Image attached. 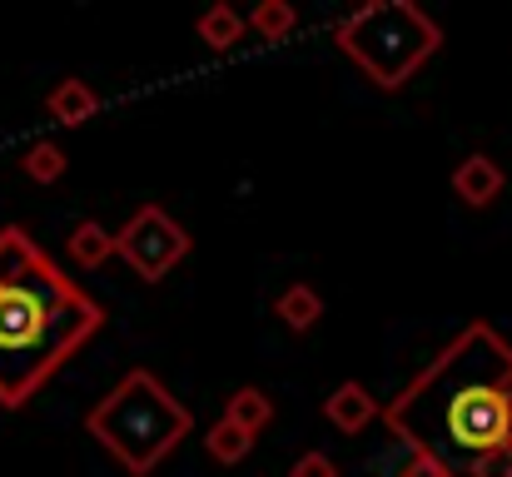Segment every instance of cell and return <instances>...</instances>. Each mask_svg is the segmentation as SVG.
<instances>
[{
  "mask_svg": "<svg viewBox=\"0 0 512 477\" xmlns=\"http://www.w3.org/2000/svg\"><path fill=\"white\" fill-rule=\"evenodd\" d=\"M383 423L443 477H512V343L483 318L468 323Z\"/></svg>",
  "mask_w": 512,
  "mask_h": 477,
  "instance_id": "cell-1",
  "label": "cell"
},
{
  "mask_svg": "<svg viewBox=\"0 0 512 477\" xmlns=\"http://www.w3.org/2000/svg\"><path fill=\"white\" fill-rule=\"evenodd\" d=\"M398 477H443V468H438V463H428V458H418V453H413V463H408V468H403V473Z\"/></svg>",
  "mask_w": 512,
  "mask_h": 477,
  "instance_id": "cell-17",
  "label": "cell"
},
{
  "mask_svg": "<svg viewBox=\"0 0 512 477\" xmlns=\"http://www.w3.org/2000/svg\"><path fill=\"white\" fill-rule=\"evenodd\" d=\"M224 423H234V428H244V433H264V428L274 423L269 393H264V388H234V393L224 398Z\"/></svg>",
  "mask_w": 512,
  "mask_h": 477,
  "instance_id": "cell-10",
  "label": "cell"
},
{
  "mask_svg": "<svg viewBox=\"0 0 512 477\" xmlns=\"http://www.w3.org/2000/svg\"><path fill=\"white\" fill-rule=\"evenodd\" d=\"M115 254L135 269V279L160 284L174 264H184L189 234H184V224L170 219L160 204H140V209L125 219V229L115 234Z\"/></svg>",
  "mask_w": 512,
  "mask_h": 477,
  "instance_id": "cell-5",
  "label": "cell"
},
{
  "mask_svg": "<svg viewBox=\"0 0 512 477\" xmlns=\"http://www.w3.org/2000/svg\"><path fill=\"white\" fill-rule=\"evenodd\" d=\"M45 110H50L55 125H70V130H75V125H85V120L100 115V95H95L85 80L70 75V80H60V85L45 95Z\"/></svg>",
  "mask_w": 512,
  "mask_h": 477,
  "instance_id": "cell-8",
  "label": "cell"
},
{
  "mask_svg": "<svg viewBox=\"0 0 512 477\" xmlns=\"http://www.w3.org/2000/svg\"><path fill=\"white\" fill-rule=\"evenodd\" d=\"M294 25H299V15H294V5H289V0H264V5L249 15V30H254V35H264V40H289V35H294Z\"/></svg>",
  "mask_w": 512,
  "mask_h": 477,
  "instance_id": "cell-14",
  "label": "cell"
},
{
  "mask_svg": "<svg viewBox=\"0 0 512 477\" xmlns=\"http://www.w3.org/2000/svg\"><path fill=\"white\" fill-rule=\"evenodd\" d=\"M289 477H339V463H334V458H324V453H304V458L294 463V473Z\"/></svg>",
  "mask_w": 512,
  "mask_h": 477,
  "instance_id": "cell-16",
  "label": "cell"
},
{
  "mask_svg": "<svg viewBox=\"0 0 512 477\" xmlns=\"http://www.w3.org/2000/svg\"><path fill=\"white\" fill-rule=\"evenodd\" d=\"M20 164H25V174H30L35 184H55V179L65 174V164H70V159H65V150H60L55 140H40V145H30V150H25Z\"/></svg>",
  "mask_w": 512,
  "mask_h": 477,
  "instance_id": "cell-15",
  "label": "cell"
},
{
  "mask_svg": "<svg viewBox=\"0 0 512 477\" xmlns=\"http://www.w3.org/2000/svg\"><path fill=\"white\" fill-rule=\"evenodd\" d=\"M324 418L339 428V433H363L373 418H383L378 398L363 388V383H339L329 398H324Z\"/></svg>",
  "mask_w": 512,
  "mask_h": 477,
  "instance_id": "cell-7",
  "label": "cell"
},
{
  "mask_svg": "<svg viewBox=\"0 0 512 477\" xmlns=\"http://www.w3.org/2000/svg\"><path fill=\"white\" fill-rule=\"evenodd\" d=\"M105 309L20 229H0V408H25L95 333Z\"/></svg>",
  "mask_w": 512,
  "mask_h": 477,
  "instance_id": "cell-2",
  "label": "cell"
},
{
  "mask_svg": "<svg viewBox=\"0 0 512 477\" xmlns=\"http://www.w3.org/2000/svg\"><path fill=\"white\" fill-rule=\"evenodd\" d=\"M189 428H194L189 408L174 398L150 368L125 373L85 418V433L130 477L155 473L174 448L189 438Z\"/></svg>",
  "mask_w": 512,
  "mask_h": 477,
  "instance_id": "cell-3",
  "label": "cell"
},
{
  "mask_svg": "<svg viewBox=\"0 0 512 477\" xmlns=\"http://www.w3.org/2000/svg\"><path fill=\"white\" fill-rule=\"evenodd\" d=\"M334 45L378 90H403L443 45V30L413 0H368L334 25Z\"/></svg>",
  "mask_w": 512,
  "mask_h": 477,
  "instance_id": "cell-4",
  "label": "cell"
},
{
  "mask_svg": "<svg viewBox=\"0 0 512 477\" xmlns=\"http://www.w3.org/2000/svg\"><path fill=\"white\" fill-rule=\"evenodd\" d=\"M65 254H70L75 269H100V264L115 254V234H110L105 224L85 219V224H75V234L65 239Z\"/></svg>",
  "mask_w": 512,
  "mask_h": 477,
  "instance_id": "cell-9",
  "label": "cell"
},
{
  "mask_svg": "<svg viewBox=\"0 0 512 477\" xmlns=\"http://www.w3.org/2000/svg\"><path fill=\"white\" fill-rule=\"evenodd\" d=\"M503 184H508L503 164L488 159V155H468L458 169H453V194H458L468 209H488V204L503 194Z\"/></svg>",
  "mask_w": 512,
  "mask_h": 477,
  "instance_id": "cell-6",
  "label": "cell"
},
{
  "mask_svg": "<svg viewBox=\"0 0 512 477\" xmlns=\"http://www.w3.org/2000/svg\"><path fill=\"white\" fill-rule=\"evenodd\" d=\"M274 314L284 318V328H294V333H309V328L324 318V299H319V289H314V284H289V289L279 294Z\"/></svg>",
  "mask_w": 512,
  "mask_h": 477,
  "instance_id": "cell-11",
  "label": "cell"
},
{
  "mask_svg": "<svg viewBox=\"0 0 512 477\" xmlns=\"http://www.w3.org/2000/svg\"><path fill=\"white\" fill-rule=\"evenodd\" d=\"M204 453H209L214 463H224V468H229V463H244V458L254 453V433H244V428H234V423L219 418V423L204 433Z\"/></svg>",
  "mask_w": 512,
  "mask_h": 477,
  "instance_id": "cell-13",
  "label": "cell"
},
{
  "mask_svg": "<svg viewBox=\"0 0 512 477\" xmlns=\"http://www.w3.org/2000/svg\"><path fill=\"white\" fill-rule=\"evenodd\" d=\"M194 35L209 45V50H234L244 40V15L234 5H209L199 20H194Z\"/></svg>",
  "mask_w": 512,
  "mask_h": 477,
  "instance_id": "cell-12",
  "label": "cell"
}]
</instances>
